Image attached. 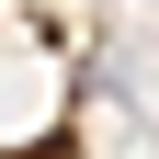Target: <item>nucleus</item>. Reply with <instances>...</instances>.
I'll return each instance as SVG.
<instances>
[{
    "mask_svg": "<svg viewBox=\"0 0 159 159\" xmlns=\"http://www.w3.org/2000/svg\"><path fill=\"white\" fill-rule=\"evenodd\" d=\"M68 114V46H46V23L0 11V148H34Z\"/></svg>",
    "mask_w": 159,
    "mask_h": 159,
    "instance_id": "obj_1",
    "label": "nucleus"
}]
</instances>
